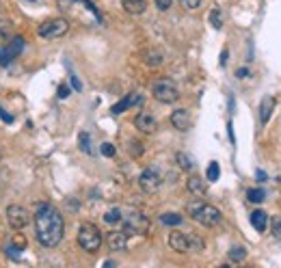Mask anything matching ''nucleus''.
<instances>
[{
    "label": "nucleus",
    "mask_w": 281,
    "mask_h": 268,
    "mask_svg": "<svg viewBox=\"0 0 281 268\" xmlns=\"http://www.w3.org/2000/svg\"><path fill=\"white\" fill-rule=\"evenodd\" d=\"M175 160H177V164H180V167H182L184 171H193V167H195L193 158H190L188 154H184V152H177V154H175Z\"/></svg>",
    "instance_id": "6ab92c4d"
},
{
    "label": "nucleus",
    "mask_w": 281,
    "mask_h": 268,
    "mask_svg": "<svg viewBox=\"0 0 281 268\" xmlns=\"http://www.w3.org/2000/svg\"><path fill=\"white\" fill-rule=\"evenodd\" d=\"M33 221H35V234H37L39 245H43V247H57L63 240L65 223H63L61 212L54 206H50V203H39Z\"/></svg>",
    "instance_id": "f257e3e1"
},
{
    "label": "nucleus",
    "mask_w": 281,
    "mask_h": 268,
    "mask_svg": "<svg viewBox=\"0 0 281 268\" xmlns=\"http://www.w3.org/2000/svg\"><path fill=\"white\" fill-rule=\"evenodd\" d=\"M130 154L134 156V158H139V156L143 154V145H141L139 141H134V143H132V147H130Z\"/></svg>",
    "instance_id": "c756f323"
},
{
    "label": "nucleus",
    "mask_w": 281,
    "mask_h": 268,
    "mask_svg": "<svg viewBox=\"0 0 281 268\" xmlns=\"http://www.w3.org/2000/svg\"><path fill=\"white\" fill-rule=\"evenodd\" d=\"M24 37H13V41L11 43H7V48L3 50L0 48V65H9L13 59H17L22 54L24 50Z\"/></svg>",
    "instance_id": "9d476101"
},
{
    "label": "nucleus",
    "mask_w": 281,
    "mask_h": 268,
    "mask_svg": "<svg viewBox=\"0 0 281 268\" xmlns=\"http://www.w3.org/2000/svg\"><path fill=\"white\" fill-rule=\"evenodd\" d=\"M171 124H173L175 130L186 132L188 128H190V115H188V110H184V108L173 110V115H171Z\"/></svg>",
    "instance_id": "ddd939ff"
},
{
    "label": "nucleus",
    "mask_w": 281,
    "mask_h": 268,
    "mask_svg": "<svg viewBox=\"0 0 281 268\" xmlns=\"http://www.w3.org/2000/svg\"><path fill=\"white\" fill-rule=\"evenodd\" d=\"M244 76H249V69H247V67L238 69V78H244Z\"/></svg>",
    "instance_id": "f704fd0d"
},
{
    "label": "nucleus",
    "mask_w": 281,
    "mask_h": 268,
    "mask_svg": "<svg viewBox=\"0 0 281 268\" xmlns=\"http://www.w3.org/2000/svg\"><path fill=\"white\" fill-rule=\"evenodd\" d=\"M106 242L111 247V251H125V247H128V234L125 232H111L106 236Z\"/></svg>",
    "instance_id": "f8f14e48"
},
{
    "label": "nucleus",
    "mask_w": 281,
    "mask_h": 268,
    "mask_svg": "<svg viewBox=\"0 0 281 268\" xmlns=\"http://www.w3.org/2000/svg\"><path fill=\"white\" fill-rule=\"evenodd\" d=\"M264 197H266V192L262 190V188H251V190L247 192V199H249L251 203H262V201H264Z\"/></svg>",
    "instance_id": "4be33fe9"
},
{
    "label": "nucleus",
    "mask_w": 281,
    "mask_h": 268,
    "mask_svg": "<svg viewBox=\"0 0 281 268\" xmlns=\"http://www.w3.org/2000/svg\"><path fill=\"white\" fill-rule=\"evenodd\" d=\"M219 175H221L219 162H210V167H208V171H206V178H208V182H216V180H219Z\"/></svg>",
    "instance_id": "b1692460"
},
{
    "label": "nucleus",
    "mask_w": 281,
    "mask_h": 268,
    "mask_svg": "<svg viewBox=\"0 0 281 268\" xmlns=\"http://www.w3.org/2000/svg\"><path fill=\"white\" fill-rule=\"evenodd\" d=\"M188 214H190V218L197 221V223L203 225V227H216L223 221L221 210H216L214 206H210V203H203V201L190 203V206H188Z\"/></svg>",
    "instance_id": "f03ea898"
},
{
    "label": "nucleus",
    "mask_w": 281,
    "mask_h": 268,
    "mask_svg": "<svg viewBox=\"0 0 281 268\" xmlns=\"http://www.w3.org/2000/svg\"><path fill=\"white\" fill-rule=\"evenodd\" d=\"M210 24L214 26L216 31L223 26V15H221V9H212V13H210Z\"/></svg>",
    "instance_id": "393cba45"
},
{
    "label": "nucleus",
    "mask_w": 281,
    "mask_h": 268,
    "mask_svg": "<svg viewBox=\"0 0 281 268\" xmlns=\"http://www.w3.org/2000/svg\"><path fill=\"white\" fill-rule=\"evenodd\" d=\"M203 0H180V5H182L184 9H197V7H201Z\"/></svg>",
    "instance_id": "c85d7f7f"
},
{
    "label": "nucleus",
    "mask_w": 281,
    "mask_h": 268,
    "mask_svg": "<svg viewBox=\"0 0 281 268\" xmlns=\"http://www.w3.org/2000/svg\"><path fill=\"white\" fill-rule=\"evenodd\" d=\"M275 104H277V100H275L273 95H266L264 100H262V104H260V121H262V126L268 124L270 115H273Z\"/></svg>",
    "instance_id": "2eb2a0df"
},
{
    "label": "nucleus",
    "mask_w": 281,
    "mask_h": 268,
    "mask_svg": "<svg viewBox=\"0 0 281 268\" xmlns=\"http://www.w3.org/2000/svg\"><path fill=\"white\" fill-rule=\"evenodd\" d=\"M171 3H173V0H156V5H158L160 11H167V9L171 7Z\"/></svg>",
    "instance_id": "7c9ffc66"
},
{
    "label": "nucleus",
    "mask_w": 281,
    "mask_h": 268,
    "mask_svg": "<svg viewBox=\"0 0 281 268\" xmlns=\"http://www.w3.org/2000/svg\"><path fill=\"white\" fill-rule=\"evenodd\" d=\"M121 7L132 15H141L147 9V0H121Z\"/></svg>",
    "instance_id": "dca6fc26"
},
{
    "label": "nucleus",
    "mask_w": 281,
    "mask_h": 268,
    "mask_svg": "<svg viewBox=\"0 0 281 268\" xmlns=\"http://www.w3.org/2000/svg\"><path fill=\"white\" fill-rule=\"evenodd\" d=\"M59 98H61V100L69 98V87H67V85H61V87H59Z\"/></svg>",
    "instance_id": "2f4dec72"
},
{
    "label": "nucleus",
    "mask_w": 281,
    "mask_h": 268,
    "mask_svg": "<svg viewBox=\"0 0 281 268\" xmlns=\"http://www.w3.org/2000/svg\"><path fill=\"white\" fill-rule=\"evenodd\" d=\"M69 31V22L63 20V17H54V20H48L39 26V37L43 39H57V37H63Z\"/></svg>",
    "instance_id": "0eeeda50"
},
{
    "label": "nucleus",
    "mask_w": 281,
    "mask_h": 268,
    "mask_svg": "<svg viewBox=\"0 0 281 268\" xmlns=\"http://www.w3.org/2000/svg\"><path fill=\"white\" fill-rule=\"evenodd\" d=\"M71 87H74L76 91H83V85H80V80L76 76H71Z\"/></svg>",
    "instance_id": "473e14b6"
},
{
    "label": "nucleus",
    "mask_w": 281,
    "mask_h": 268,
    "mask_svg": "<svg viewBox=\"0 0 281 268\" xmlns=\"http://www.w3.org/2000/svg\"><path fill=\"white\" fill-rule=\"evenodd\" d=\"M99 152H102V156H106V158H113V156H115V145L113 143H102Z\"/></svg>",
    "instance_id": "bb28decb"
},
{
    "label": "nucleus",
    "mask_w": 281,
    "mask_h": 268,
    "mask_svg": "<svg viewBox=\"0 0 281 268\" xmlns=\"http://www.w3.org/2000/svg\"><path fill=\"white\" fill-rule=\"evenodd\" d=\"M160 223L173 227V225H180V223H182V216L175 214V212H165V214L160 216Z\"/></svg>",
    "instance_id": "412c9836"
},
{
    "label": "nucleus",
    "mask_w": 281,
    "mask_h": 268,
    "mask_svg": "<svg viewBox=\"0 0 281 268\" xmlns=\"http://www.w3.org/2000/svg\"><path fill=\"white\" fill-rule=\"evenodd\" d=\"M80 150H83L85 154H91V141H89V134L87 132H80Z\"/></svg>",
    "instance_id": "a878e982"
},
{
    "label": "nucleus",
    "mask_w": 281,
    "mask_h": 268,
    "mask_svg": "<svg viewBox=\"0 0 281 268\" xmlns=\"http://www.w3.org/2000/svg\"><path fill=\"white\" fill-rule=\"evenodd\" d=\"M227 130H229V141L234 143V141H236V138H234V126H232V124H227Z\"/></svg>",
    "instance_id": "c9c22d12"
},
{
    "label": "nucleus",
    "mask_w": 281,
    "mask_h": 268,
    "mask_svg": "<svg viewBox=\"0 0 281 268\" xmlns=\"http://www.w3.org/2000/svg\"><path fill=\"white\" fill-rule=\"evenodd\" d=\"M7 223L13 229H24L31 223V214L24 206H9L7 208Z\"/></svg>",
    "instance_id": "6e6552de"
},
{
    "label": "nucleus",
    "mask_w": 281,
    "mask_h": 268,
    "mask_svg": "<svg viewBox=\"0 0 281 268\" xmlns=\"http://www.w3.org/2000/svg\"><path fill=\"white\" fill-rule=\"evenodd\" d=\"M134 126H137V130H141L145 134H151L158 130V121L149 113H139L137 119H134Z\"/></svg>",
    "instance_id": "9b49d317"
},
{
    "label": "nucleus",
    "mask_w": 281,
    "mask_h": 268,
    "mask_svg": "<svg viewBox=\"0 0 281 268\" xmlns=\"http://www.w3.org/2000/svg\"><path fill=\"white\" fill-rule=\"evenodd\" d=\"M147 229H149V221L141 212H130L123 218V232L128 236H143V234H147Z\"/></svg>",
    "instance_id": "423d86ee"
},
{
    "label": "nucleus",
    "mask_w": 281,
    "mask_h": 268,
    "mask_svg": "<svg viewBox=\"0 0 281 268\" xmlns=\"http://www.w3.org/2000/svg\"><path fill=\"white\" fill-rule=\"evenodd\" d=\"M244 257H247L244 247H232V249H229V260H232V262H242Z\"/></svg>",
    "instance_id": "5701e85b"
},
{
    "label": "nucleus",
    "mask_w": 281,
    "mask_h": 268,
    "mask_svg": "<svg viewBox=\"0 0 281 268\" xmlns=\"http://www.w3.org/2000/svg\"><path fill=\"white\" fill-rule=\"evenodd\" d=\"M104 221L108 225H117V223H121L123 216H121V210L119 208H113V210H108L106 214H104Z\"/></svg>",
    "instance_id": "aec40b11"
},
{
    "label": "nucleus",
    "mask_w": 281,
    "mask_h": 268,
    "mask_svg": "<svg viewBox=\"0 0 281 268\" xmlns=\"http://www.w3.org/2000/svg\"><path fill=\"white\" fill-rule=\"evenodd\" d=\"M186 188L193 192V195H206V182L199 178V175H193V178H188Z\"/></svg>",
    "instance_id": "f3484780"
},
{
    "label": "nucleus",
    "mask_w": 281,
    "mask_h": 268,
    "mask_svg": "<svg viewBox=\"0 0 281 268\" xmlns=\"http://www.w3.org/2000/svg\"><path fill=\"white\" fill-rule=\"evenodd\" d=\"M251 225L258 229V232H266V225H268V216H266V212H262V210H256L251 214Z\"/></svg>",
    "instance_id": "a211bd4d"
},
{
    "label": "nucleus",
    "mask_w": 281,
    "mask_h": 268,
    "mask_svg": "<svg viewBox=\"0 0 281 268\" xmlns=\"http://www.w3.org/2000/svg\"><path fill=\"white\" fill-rule=\"evenodd\" d=\"M139 184H141V188L145 192H156L160 186H162V178H160V173L156 167H149V169H145L141 173V178H139Z\"/></svg>",
    "instance_id": "1a4fd4ad"
},
{
    "label": "nucleus",
    "mask_w": 281,
    "mask_h": 268,
    "mask_svg": "<svg viewBox=\"0 0 281 268\" xmlns=\"http://www.w3.org/2000/svg\"><path fill=\"white\" fill-rule=\"evenodd\" d=\"M139 102H141V95H139V93H130V95H125L123 100L117 102V104L111 108V113H113V115H121V113H125L128 108H132L134 104H139Z\"/></svg>",
    "instance_id": "4468645a"
},
{
    "label": "nucleus",
    "mask_w": 281,
    "mask_h": 268,
    "mask_svg": "<svg viewBox=\"0 0 281 268\" xmlns=\"http://www.w3.org/2000/svg\"><path fill=\"white\" fill-rule=\"evenodd\" d=\"M151 93L158 102H162V104H173V102H177V98H180V91L175 87V82H171L169 78L158 80L156 85L151 87Z\"/></svg>",
    "instance_id": "39448f33"
},
{
    "label": "nucleus",
    "mask_w": 281,
    "mask_h": 268,
    "mask_svg": "<svg viewBox=\"0 0 281 268\" xmlns=\"http://www.w3.org/2000/svg\"><path fill=\"white\" fill-rule=\"evenodd\" d=\"M0 117H3V121H7V124H11V121H13V117H11V115H7L3 108H0Z\"/></svg>",
    "instance_id": "72a5a7b5"
},
{
    "label": "nucleus",
    "mask_w": 281,
    "mask_h": 268,
    "mask_svg": "<svg viewBox=\"0 0 281 268\" xmlns=\"http://www.w3.org/2000/svg\"><path fill=\"white\" fill-rule=\"evenodd\" d=\"M31 3H35V0H31Z\"/></svg>",
    "instance_id": "4c0bfd02"
},
{
    "label": "nucleus",
    "mask_w": 281,
    "mask_h": 268,
    "mask_svg": "<svg viewBox=\"0 0 281 268\" xmlns=\"http://www.w3.org/2000/svg\"><path fill=\"white\" fill-rule=\"evenodd\" d=\"M0 158H3V154H0Z\"/></svg>",
    "instance_id": "e433bc0d"
},
{
    "label": "nucleus",
    "mask_w": 281,
    "mask_h": 268,
    "mask_svg": "<svg viewBox=\"0 0 281 268\" xmlns=\"http://www.w3.org/2000/svg\"><path fill=\"white\" fill-rule=\"evenodd\" d=\"M169 247L177 253H190V251H203L206 242L193 232H171Z\"/></svg>",
    "instance_id": "7ed1b4c3"
},
{
    "label": "nucleus",
    "mask_w": 281,
    "mask_h": 268,
    "mask_svg": "<svg viewBox=\"0 0 281 268\" xmlns=\"http://www.w3.org/2000/svg\"><path fill=\"white\" fill-rule=\"evenodd\" d=\"M273 236L281 240V218L279 216H273Z\"/></svg>",
    "instance_id": "cd10ccee"
},
{
    "label": "nucleus",
    "mask_w": 281,
    "mask_h": 268,
    "mask_svg": "<svg viewBox=\"0 0 281 268\" xmlns=\"http://www.w3.org/2000/svg\"><path fill=\"white\" fill-rule=\"evenodd\" d=\"M78 245L83 247V251L95 253L102 245V232L93 223H83L78 227Z\"/></svg>",
    "instance_id": "20e7f679"
}]
</instances>
